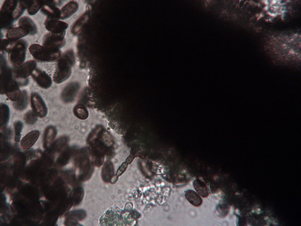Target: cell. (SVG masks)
Instances as JSON below:
<instances>
[{"label": "cell", "instance_id": "17", "mask_svg": "<svg viewBox=\"0 0 301 226\" xmlns=\"http://www.w3.org/2000/svg\"><path fill=\"white\" fill-rule=\"evenodd\" d=\"M185 195L188 201L195 206H199L202 203L203 200L201 197L193 190L187 191L185 193Z\"/></svg>", "mask_w": 301, "mask_h": 226}, {"label": "cell", "instance_id": "19", "mask_svg": "<svg viewBox=\"0 0 301 226\" xmlns=\"http://www.w3.org/2000/svg\"><path fill=\"white\" fill-rule=\"evenodd\" d=\"M0 125L3 127L6 125L8 122L9 117V109L7 105L1 104L0 106Z\"/></svg>", "mask_w": 301, "mask_h": 226}, {"label": "cell", "instance_id": "20", "mask_svg": "<svg viewBox=\"0 0 301 226\" xmlns=\"http://www.w3.org/2000/svg\"><path fill=\"white\" fill-rule=\"evenodd\" d=\"M195 189L198 193L202 197H207L209 195L208 191L205 184L201 180L197 179L194 182Z\"/></svg>", "mask_w": 301, "mask_h": 226}, {"label": "cell", "instance_id": "22", "mask_svg": "<svg viewBox=\"0 0 301 226\" xmlns=\"http://www.w3.org/2000/svg\"><path fill=\"white\" fill-rule=\"evenodd\" d=\"M113 175L112 166L109 162L107 163L103 168L102 176L103 180L106 182L109 181Z\"/></svg>", "mask_w": 301, "mask_h": 226}, {"label": "cell", "instance_id": "31", "mask_svg": "<svg viewBox=\"0 0 301 226\" xmlns=\"http://www.w3.org/2000/svg\"><path fill=\"white\" fill-rule=\"evenodd\" d=\"M22 180L23 182L26 183H29V181L28 180Z\"/></svg>", "mask_w": 301, "mask_h": 226}, {"label": "cell", "instance_id": "9", "mask_svg": "<svg viewBox=\"0 0 301 226\" xmlns=\"http://www.w3.org/2000/svg\"><path fill=\"white\" fill-rule=\"evenodd\" d=\"M31 74L38 84L42 88L47 89L51 86V79L44 72L39 69H35Z\"/></svg>", "mask_w": 301, "mask_h": 226}, {"label": "cell", "instance_id": "30", "mask_svg": "<svg viewBox=\"0 0 301 226\" xmlns=\"http://www.w3.org/2000/svg\"><path fill=\"white\" fill-rule=\"evenodd\" d=\"M40 200H46V199L45 197L44 196L42 197H41L40 199Z\"/></svg>", "mask_w": 301, "mask_h": 226}, {"label": "cell", "instance_id": "10", "mask_svg": "<svg viewBox=\"0 0 301 226\" xmlns=\"http://www.w3.org/2000/svg\"><path fill=\"white\" fill-rule=\"evenodd\" d=\"M55 5L54 1L45 0V4L41 8V11L47 16V19L58 20L60 18L61 11Z\"/></svg>", "mask_w": 301, "mask_h": 226}, {"label": "cell", "instance_id": "14", "mask_svg": "<svg viewBox=\"0 0 301 226\" xmlns=\"http://www.w3.org/2000/svg\"><path fill=\"white\" fill-rule=\"evenodd\" d=\"M56 131L53 126L48 127L45 129L44 135V146L46 148L51 146L56 137Z\"/></svg>", "mask_w": 301, "mask_h": 226}, {"label": "cell", "instance_id": "6", "mask_svg": "<svg viewBox=\"0 0 301 226\" xmlns=\"http://www.w3.org/2000/svg\"><path fill=\"white\" fill-rule=\"evenodd\" d=\"M36 64L34 61H28L15 70L14 75L18 84L23 86L27 84L28 82L27 78L35 69Z\"/></svg>", "mask_w": 301, "mask_h": 226}, {"label": "cell", "instance_id": "26", "mask_svg": "<svg viewBox=\"0 0 301 226\" xmlns=\"http://www.w3.org/2000/svg\"><path fill=\"white\" fill-rule=\"evenodd\" d=\"M75 113L78 117L81 119H86L88 117V113L85 108L81 106L76 107L75 109Z\"/></svg>", "mask_w": 301, "mask_h": 226}, {"label": "cell", "instance_id": "7", "mask_svg": "<svg viewBox=\"0 0 301 226\" xmlns=\"http://www.w3.org/2000/svg\"><path fill=\"white\" fill-rule=\"evenodd\" d=\"M65 31L59 33L50 32L44 38L43 46L51 49H58L63 44Z\"/></svg>", "mask_w": 301, "mask_h": 226}, {"label": "cell", "instance_id": "28", "mask_svg": "<svg viewBox=\"0 0 301 226\" xmlns=\"http://www.w3.org/2000/svg\"><path fill=\"white\" fill-rule=\"evenodd\" d=\"M126 164H124L120 168V169L118 170V171L117 173V175L118 176L121 175L122 172L124 171L125 169V168L126 167Z\"/></svg>", "mask_w": 301, "mask_h": 226}, {"label": "cell", "instance_id": "24", "mask_svg": "<svg viewBox=\"0 0 301 226\" xmlns=\"http://www.w3.org/2000/svg\"><path fill=\"white\" fill-rule=\"evenodd\" d=\"M36 114L34 111H29L25 114L24 119L25 122L29 124H33L37 121Z\"/></svg>", "mask_w": 301, "mask_h": 226}, {"label": "cell", "instance_id": "23", "mask_svg": "<svg viewBox=\"0 0 301 226\" xmlns=\"http://www.w3.org/2000/svg\"><path fill=\"white\" fill-rule=\"evenodd\" d=\"M83 195V189L81 187L75 188L73 192V203L77 205L80 202Z\"/></svg>", "mask_w": 301, "mask_h": 226}, {"label": "cell", "instance_id": "21", "mask_svg": "<svg viewBox=\"0 0 301 226\" xmlns=\"http://www.w3.org/2000/svg\"><path fill=\"white\" fill-rule=\"evenodd\" d=\"M45 0H32L28 7V11L31 15L35 14L45 4Z\"/></svg>", "mask_w": 301, "mask_h": 226}, {"label": "cell", "instance_id": "13", "mask_svg": "<svg viewBox=\"0 0 301 226\" xmlns=\"http://www.w3.org/2000/svg\"><path fill=\"white\" fill-rule=\"evenodd\" d=\"M39 135V132L36 131H32L27 134L21 141V145L22 148L24 149L30 148L37 140Z\"/></svg>", "mask_w": 301, "mask_h": 226}, {"label": "cell", "instance_id": "11", "mask_svg": "<svg viewBox=\"0 0 301 226\" xmlns=\"http://www.w3.org/2000/svg\"><path fill=\"white\" fill-rule=\"evenodd\" d=\"M45 24L46 28L51 32L59 33L65 31L68 24L63 21L58 20L47 19Z\"/></svg>", "mask_w": 301, "mask_h": 226}, {"label": "cell", "instance_id": "12", "mask_svg": "<svg viewBox=\"0 0 301 226\" xmlns=\"http://www.w3.org/2000/svg\"><path fill=\"white\" fill-rule=\"evenodd\" d=\"M30 30L26 27L22 26L13 28L7 32L6 36L10 41H14L24 37L30 34Z\"/></svg>", "mask_w": 301, "mask_h": 226}, {"label": "cell", "instance_id": "4", "mask_svg": "<svg viewBox=\"0 0 301 226\" xmlns=\"http://www.w3.org/2000/svg\"><path fill=\"white\" fill-rule=\"evenodd\" d=\"M0 89L1 94L6 92L16 82L12 78L11 70L6 66L5 59L0 60Z\"/></svg>", "mask_w": 301, "mask_h": 226}, {"label": "cell", "instance_id": "1", "mask_svg": "<svg viewBox=\"0 0 301 226\" xmlns=\"http://www.w3.org/2000/svg\"><path fill=\"white\" fill-rule=\"evenodd\" d=\"M29 51L36 59L44 62H51L57 59L60 55L58 49H50L37 44L31 45Z\"/></svg>", "mask_w": 301, "mask_h": 226}, {"label": "cell", "instance_id": "25", "mask_svg": "<svg viewBox=\"0 0 301 226\" xmlns=\"http://www.w3.org/2000/svg\"><path fill=\"white\" fill-rule=\"evenodd\" d=\"M23 126L22 123L20 121H17L14 123L15 140L16 142H18L20 140Z\"/></svg>", "mask_w": 301, "mask_h": 226}, {"label": "cell", "instance_id": "15", "mask_svg": "<svg viewBox=\"0 0 301 226\" xmlns=\"http://www.w3.org/2000/svg\"><path fill=\"white\" fill-rule=\"evenodd\" d=\"M78 7V4L76 2L72 1L69 2L62 8L60 18L64 19L68 17L76 11Z\"/></svg>", "mask_w": 301, "mask_h": 226}, {"label": "cell", "instance_id": "18", "mask_svg": "<svg viewBox=\"0 0 301 226\" xmlns=\"http://www.w3.org/2000/svg\"><path fill=\"white\" fill-rule=\"evenodd\" d=\"M18 24L19 26H25L30 31V34H33L37 32V28L32 20L27 16H23L19 20Z\"/></svg>", "mask_w": 301, "mask_h": 226}, {"label": "cell", "instance_id": "8", "mask_svg": "<svg viewBox=\"0 0 301 226\" xmlns=\"http://www.w3.org/2000/svg\"><path fill=\"white\" fill-rule=\"evenodd\" d=\"M31 100L33 111L39 117H44L47 113V109L41 97L36 93H33L31 96Z\"/></svg>", "mask_w": 301, "mask_h": 226}, {"label": "cell", "instance_id": "5", "mask_svg": "<svg viewBox=\"0 0 301 226\" xmlns=\"http://www.w3.org/2000/svg\"><path fill=\"white\" fill-rule=\"evenodd\" d=\"M70 61L68 56L65 54L59 60L53 79L56 83H59L66 80L70 73Z\"/></svg>", "mask_w": 301, "mask_h": 226}, {"label": "cell", "instance_id": "27", "mask_svg": "<svg viewBox=\"0 0 301 226\" xmlns=\"http://www.w3.org/2000/svg\"><path fill=\"white\" fill-rule=\"evenodd\" d=\"M13 44L8 40L4 39L1 41V51H9Z\"/></svg>", "mask_w": 301, "mask_h": 226}, {"label": "cell", "instance_id": "29", "mask_svg": "<svg viewBox=\"0 0 301 226\" xmlns=\"http://www.w3.org/2000/svg\"><path fill=\"white\" fill-rule=\"evenodd\" d=\"M6 202L7 203H9L10 202V196L9 194H6Z\"/></svg>", "mask_w": 301, "mask_h": 226}, {"label": "cell", "instance_id": "16", "mask_svg": "<svg viewBox=\"0 0 301 226\" xmlns=\"http://www.w3.org/2000/svg\"><path fill=\"white\" fill-rule=\"evenodd\" d=\"M28 103V95L25 90L21 93L19 98L14 101L13 104L14 107L16 110L21 111L26 107Z\"/></svg>", "mask_w": 301, "mask_h": 226}, {"label": "cell", "instance_id": "3", "mask_svg": "<svg viewBox=\"0 0 301 226\" xmlns=\"http://www.w3.org/2000/svg\"><path fill=\"white\" fill-rule=\"evenodd\" d=\"M27 45L23 40H19L13 44L9 52V57L11 63L16 67L24 61Z\"/></svg>", "mask_w": 301, "mask_h": 226}, {"label": "cell", "instance_id": "32", "mask_svg": "<svg viewBox=\"0 0 301 226\" xmlns=\"http://www.w3.org/2000/svg\"><path fill=\"white\" fill-rule=\"evenodd\" d=\"M12 201H13L11 200V201H10V202H9V203H10V205H11V204H12Z\"/></svg>", "mask_w": 301, "mask_h": 226}, {"label": "cell", "instance_id": "2", "mask_svg": "<svg viewBox=\"0 0 301 226\" xmlns=\"http://www.w3.org/2000/svg\"><path fill=\"white\" fill-rule=\"evenodd\" d=\"M18 1L6 0L3 4L0 10V26L2 28H8L14 20L15 10Z\"/></svg>", "mask_w": 301, "mask_h": 226}]
</instances>
